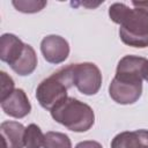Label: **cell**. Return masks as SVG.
<instances>
[{
	"instance_id": "7c38bea8",
	"label": "cell",
	"mask_w": 148,
	"mask_h": 148,
	"mask_svg": "<svg viewBox=\"0 0 148 148\" xmlns=\"http://www.w3.org/2000/svg\"><path fill=\"white\" fill-rule=\"evenodd\" d=\"M36 67H37V56L34 47L29 44H25L24 51L20 57V59L14 65L10 66V68L21 76L31 74L36 69Z\"/></svg>"
},
{
	"instance_id": "52a82bcc",
	"label": "cell",
	"mask_w": 148,
	"mask_h": 148,
	"mask_svg": "<svg viewBox=\"0 0 148 148\" xmlns=\"http://www.w3.org/2000/svg\"><path fill=\"white\" fill-rule=\"evenodd\" d=\"M141 94L142 83L124 82L113 77L109 84V95L118 104H133L141 97Z\"/></svg>"
},
{
	"instance_id": "4fadbf2b",
	"label": "cell",
	"mask_w": 148,
	"mask_h": 148,
	"mask_svg": "<svg viewBox=\"0 0 148 148\" xmlns=\"http://www.w3.org/2000/svg\"><path fill=\"white\" fill-rule=\"evenodd\" d=\"M45 134H43L39 126L36 124H29L25 127L24 145L25 148H42L44 145Z\"/></svg>"
},
{
	"instance_id": "6da1fadb",
	"label": "cell",
	"mask_w": 148,
	"mask_h": 148,
	"mask_svg": "<svg viewBox=\"0 0 148 148\" xmlns=\"http://www.w3.org/2000/svg\"><path fill=\"white\" fill-rule=\"evenodd\" d=\"M109 16L120 25L119 37L124 44L140 49L148 46V10L114 2L109 7Z\"/></svg>"
},
{
	"instance_id": "8fae6325",
	"label": "cell",
	"mask_w": 148,
	"mask_h": 148,
	"mask_svg": "<svg viewBox=\"0 0 148 148\" xmlns=\"http://www.w3.org/2000/svg\"><path fill=\"white\" fill-rule=\"evenodd\" d=\"M111 148H148V130L118 133L111 141Z\"/></svg>"
},
{
	"instance_id": "7a4b0ae2",
	"label": "cell",
	"mask_w": 148,
	"mask_h": 148,
	"mask_svg": "<svg viewBox=\"0 0 148 148\" xmlns=\"http://www.w3.org/2000/svg\"><path fill=\"white\" fill-rule=\"evenodd\" d=\"M51 117L67 130L73 132H87L95 123V113L92 109L74 98L67 97L57 104L51 111Z\"/></svg>"
},
{
	"instance_id": "3957f363",
	"label": "cell",
	"mask_w": 148,
	"mask_h": 148,
	"mask_svg": "<svg viewBox=\"0 0 148 148\" xmlns=\"http://www.w3.org/2000/svg\"><path fill=\"white\" fill-rule=\"evenodd\" d=\"M72 86L73 68L71 64L44 79L36 89V98L42 108L51 111L57 104L68 97L67 90Z\"/></svg>"
},
{
	"instance_id": "5b68a950",
	"label": "cell",
	"mask_w": 148,
	"mask_h": 148,
	"mask_svg": "<svg viewBox=\"0 0 148 148\" xmlns=\"http://www.w3.org/2000/svg\"><path fill=\"white\" fill-rule=\"evenodd\" d=\"M148 69V60L143 57L127 54L117 65L114 79L131 83H142Z\"/></svg>"
},
{
	"instance_id": "ac0fdd59",
	"label": "cell",
	"mask_w": 148,
	"mask_h": 148,
	"mask_svg": "<svg viewBox=\"0 0 148 148\" xmlns=\"http://www.w3.org/2000/svg\"><path fill=\"white\" fill-rule=\"evenodd\" d=\"M132 5L135 8H142L148 10V1H132Z\"/></svg>"
},
{
	"instance_id": "277c9868",
	"label": "cell",
	"mask_w": 148,
	"mask_h": 148,
	"mask_svg": "<svg viewBox=\"0 0 148 148\" xmlns=\"http://www.w3.org/2000/svg\"><path fill=\"white\" fill-rule=\"evenodd\" d=\"M73 86L83 95H95L102 86V74L99 68L92 62L72 64Z\"/></svg>"
},
{
	"instance_id": "9c48e42d",
	"label": "cell",
	"mask_w": 148,
	"mask_h": 148,
	"mask_svg": "<svg viewBox=\"0 0 148 148\" xmlns=\"http://www.w3.org/2000/svg\"><path fill=\"white\" fill-rule=\"evenodd\" d=\"M2 148H23L25 127L18 121H2L0 125Z\"/></svg>"
},
{
	"instance_id": "d6986e66",
	"label": "cell",
	"mask_w": 148,
	"mask_h": 148,
	"mask_svg": "<svg viewBox=\"0 0 148 148\" xmlns=\"http://www.w3.org/2000/svg\"><path fill=\"white\" fill-rule=\"evenodd\" d=\"M145 80L148 82V69H147V74H146V77H145Z\"/></svg>"
},
{
	"instance_id": "e0dca14e",
	"label": "cell",
	"mask_w": 148,
	"mask_h": 148,
	"mask_svg": "<svg viewBox=\"0 0 148 148\" xmlns=\"http://www.w3.org/2000/svg\"><path fill=\"white\" fill-rule=\"evenodd\" d=\"M75 148H103L102 145L97 141H94V140H86V141H81L79 142Z\"/></svg>"
},
{
	"instance_id": "5bb4252c",
	"label": "cell",
	"mask_w": 148,
	"mask_h": 148,
	"mask_svg": "<svg viewBox=\"0 0 148 148\" xmlns=\"http://www.w3.org/2000/svg\"><path fill=\"white\" fill-rule=\"evenodd\" d=\"M43 148H72L71 139L60 132H46Z\"/></svg>"
},
{
	"instance_id": "9a60e30c",
	"label": "cell",
	"mask_w": 148,
	"mask_h": 148,
	"mask_svg": "<svg viewBox=\"0 0 148 148\" xmlns=\"http://www.w3.org/2000/svg\"><path fill=\"white\" fill-rule=\"evenodd\" d=\"M12 3L18 12L32 14V13L40 12L46 6L47 2L44 0H28V1L27 0H18V1H13Z\"/></svg>"
},
{
	"instance_id": "8992f818",
	"label": "cell",
	"mask_w": 148,
	"mask_h": 148,
	"mask_svg": "<svg viewBox=\"0 0 148 148\" xmlns=\"http://www.w3.org/2000/svg\"><path fill=\"white\" fill-rule=\"evenodd\" d=\"M40 51L44 59L50 64H61L69 54L68 42L58 35H47L40 42Z\"/></svg>"
},
{
	"instance_id": "ba28073f",
	"label": "cell",
	"mask_w": 148,
	"mask_h": 148,
	"mask_svg": "<svg viewBox=\"0 0 148 148\" xmlns=\"http://www.w3.org/2000/svg\"><path fill=\"white\" fill-rule=\"evenodd\" d=\"M0 102L2 111L13 118H23L31 111V104L28 99V96L21 88L14 89V91L9 96Z\"/></svg>"
},
{
	"instance_id": "2e32d148",
	"label": "cell",
	"mask_w": 148,
	"mask_h": 148,
	"mask_svg": "<svg viewBox=\"0 0 148 148\" xmlns=\"http://www.w3.org/2000/svg\"><path fill=\"white\" fill-rule=\"evenodd\" d=\"M0 75H1V99L0 101H2L14 91L15 83L12 76H9L6 72H1Z\"/></svg>"
},
{
	"instance_id": "30bf717a",
	"label": "cell",
	"mask_w": 148,
	"mask_h": 148,
	"mask_svg": "<svg viewBox=\"0 0 148 148\" xmlns=\"http://www.w3.org/2000/svg\"><path fill=\"white\" fill-rule=\"evenodd\" d=\"M25 44L14 34H3L0 37V59L9 66L14 65L24 51Z\"/></svg>"
}]
</instances>
